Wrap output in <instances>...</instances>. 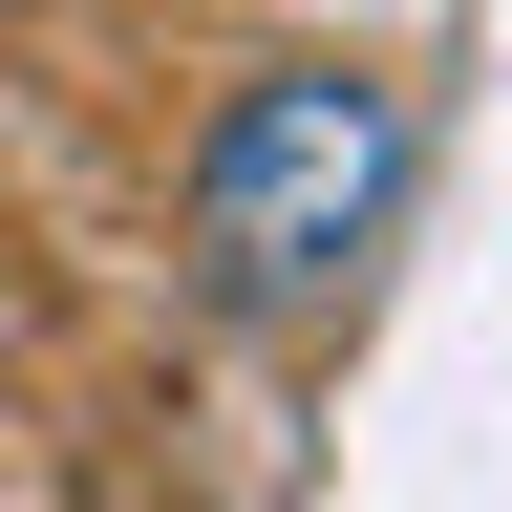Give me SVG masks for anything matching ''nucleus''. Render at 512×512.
I'll list each match as a JSON object with an SVG mask.
<instances>
[{"mask_svg": "<svg viewBox=\"0 0 512 512\" xmlns=\"http://www.w3.org/2000/svg\"><path fill=\"white\" fill-rule=\"evenodd\" d=\"M406 192H427V107L384 86V64H256V86H214V128H192V171H171L192 299L342 320L384 278V235H406Z\"/></svg>", "mask_w": 512, "mask_h": 512, "instance_id": "f257e3e1", "label": "nucleus"}]
</instances>
